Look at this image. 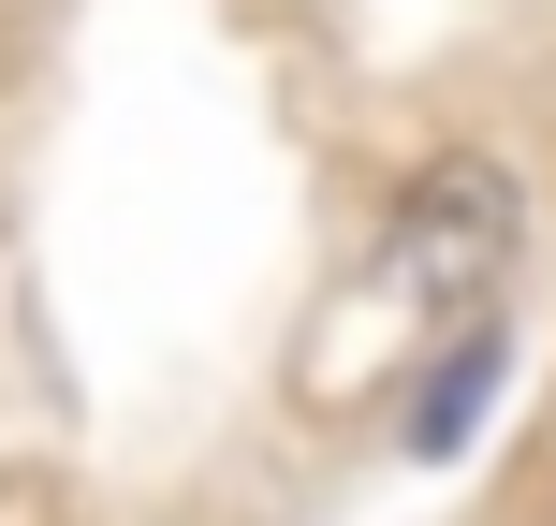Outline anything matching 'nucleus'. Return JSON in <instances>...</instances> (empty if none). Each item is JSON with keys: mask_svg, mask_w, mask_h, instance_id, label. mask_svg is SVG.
Returning a JSON list of instances; mask_svg holds the SVG:
<instances>
[{"mask_svg": "<svg viewBox=\"0 0 556 526\" xmlns=\"http://www.w3.org/2000/svg\"><path fill=\"white\" fill-rule=\"evenodd\" d=\"M513 249H528V191H513L498 146H440V162L395 176L381 234H366V293L410 307V322H483Z\"/></svg>", "mask_w": 556, "mask_h": 526, "instance_id": "f257e3e1", "label": "nucleus"}, {"mask_svg": "<svg viewBox=\"0 0 556 526\" xmlns=\"http://www.w3.org/2000/svg\"><path fill=\"white\" fill-rule=\"evenodd\" d=\"M498 365H513V336H498V307H483V322H469V336H454V351H440V365L410 381L395 439H410L425 469H440V453H469V439H483V395H498Z\"/></svg>", "mask_w": 556, "mask_h": 526, "instance_id": "f03ea898", "label": "nucleus"}]
</instances>
